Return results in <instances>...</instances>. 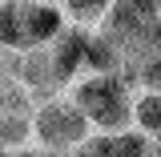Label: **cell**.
Returning a JSON list of instances; mask_svg holds the SVG:
<instances>
[{"mask_svg": "<svg viewBox=\"0 0 161 157\" xmlns=\"http://www.w3.org/2000/svg\"><path fill=\"white\" fill-rule=\"evenodd\" d=\"M69 97L97 133H121L133 125V89L121 81V73H89Z\"/></svg>", "mask_w": 161, "mask_h": 157, "instance_id": "1", "label": "cell"}, {"mask_svg": "<svg viewBox=\"0 0 161 157\" xmlns=\"http://www.w3.org/2000/svg\"><path fill=\"white\" fill-rule=\"evenodd\" d=\"M28 125H32V141L44 149H57V153H69L80 137L93 133V125L73 105V97H60V93L36 101L32 113H28Z\"/></svg>", "mask_w": 161, "mask_h": 157, "instance_id": "2", "label": "cell"}, {"mask_svg": "<svg viewBox=\"0 0 161 157\" xmlns=\"http://www.w3.org/2000/svg\"><path fill=\"white\" fill-rule=\"evenodd\" d=\"M16 81L28 89V97H32V105L44 97H57L60 89V77L57 69H53V57H48V44H32V48H24L20 53V69H16Z\"/></svg>", "mask_w": 161, "mask_h": 157, "instance_id": "3", "label": "cell"}, {"mask_svg": "<svg viewBox=\"0 0 161 157\" xmlns=\"http://www.w3.org/2000/svg\"><path fill=\"white\" fill-rule=\"evenodd\" d=\"M85 36H89V28L64 24L57 36L48 40V57H53V69H57L60 85H73L77 73L85 69Z\"/></svg>", "mask_w": 161, "mask_h": 157, "instance_id": "4", "label": "cell"}, {"mask_svg": "<svg viewBox=\"0 0 161 157\" xmlns=\"http://www.w3.org/2000/svg\"><path fill=\"white\" fill-rule=\"evenodd\" d=\"M64 24H69V20H64V12H60V4L24 0V40H28V48H32V44H48Z\"/></svg>", "mask_w": 161, "mask_h": 157, "instance_id": "5", "label": "cell"}, {"mask_svg": "<svg viewBox=\"0 0 161 157\" xmlns=\"http://www.w3.org/2000/svg\"><path fill=\"white\" fill-rule=\"evenodd\" d=\"M85 69L89 73H117L121 69V48L105 36L101 28H93L85 36Z\"/></svg>", "mask_w": 161, "mask_h": 157, "instance_id": "6", "label": "cell"}, {"mask_svg": "<svg viewBox=\"0 0 161 157\" xmlns=\"http://www.w3.org/2000/svg\"><path fill=\"white\" fill-rule=\"evenodd\" d=\"M0 48L24 53V0H0Z\"/></svg>", "mask_w": 161, "mask_h": 157, "instance_id": "7", "label": "cell"}, {"mask_svg": "<svg viewBox=\"0 0 161 157\" xmlns=\"http://www.w3.org/2000/svg\"><path fill=\"white\" fill-rule=\"evenodd\" d=\"M133 129L157 137L161 133V93L157 89H137L133 93Z\"/></svg>", "mask_w": 161, "mask_h": 157, "instance_id": "8", "label": "cell"}, {"mask_svg": "<svg viewBox=\"0 0 161 157\" xmlns=\"http://www.w3.org/2000/svg\"><path fill=\"white\" fill-rule=\"evenodd\" d=\"M109 137H113V157H153V137L133 125L121 133H109Z\"/></svg>", "mask_w": 161, "mask_h": 157, "instance_id": "9", "label": "cell"}, {"mask_svg": "<svg viewBox=\"0 0 161 157\" xmlns=\"http://www.w3.org/2000/svg\"><path fill=\"white\" fill-rule=\"evenodd\" d=\"M109 4H113V0H60V12H64L69 24L89 28V24H97V20L109 12Z\"/></svg>", "mask_w": 161, "mask_h": 157, "instance_id": "10", "label": "cell"}, {"mask_svg": "<svg viewBox=\"0 0 161 157\" xmlns=\"http://www.w3.org/2000/svg\"><path fill=\"white\" fill-rule=\"evenodd\" d=\"M69 157H113V137L109 133H89V137H80L73 149H69Z\"/></svg>", "mask_w": 161, "mask_h": 157, "instance_id": "11", "label": "cell"}, {"mask_svg": "<svg viewBox=\"0 0 161 157\" xmlns=\"http://www.w3.org/2000/svg\"><path fill=\"white\" fill-rule=\"evenodd\" d=\"M12 157H69V153L44 149V145H20V149H12Z\"/></svg>", "mask_w": 161, "mask_h": 157, "instance_id": "12", "label": "cell"}, {"mask_svg": "<svg viewBox=\"0 0 161 157\" xmlns=\"http://www.w3.org/2000/svg\"><path fill=\"white\" fill-rule=\"evenodd\" d=\"M36 4H60V0H36Z\"/></svg>", "mask_w": 161, "mask_h": 157, "instance_id": "13", "label": "cell"}, {"mask_svg": "<svg viewBox=\"0 0 161 157\" xmlns=\"http://www.w3.org/2000/svg\"><path fill=\"white\" fill-rule=\"evenodd\" d=\"M0 157H12V149H0Z\"/></svg>", "mask_w": 161, "mask_h": 157, "instance_id": "14", "label": "cell"}]
</instances>
